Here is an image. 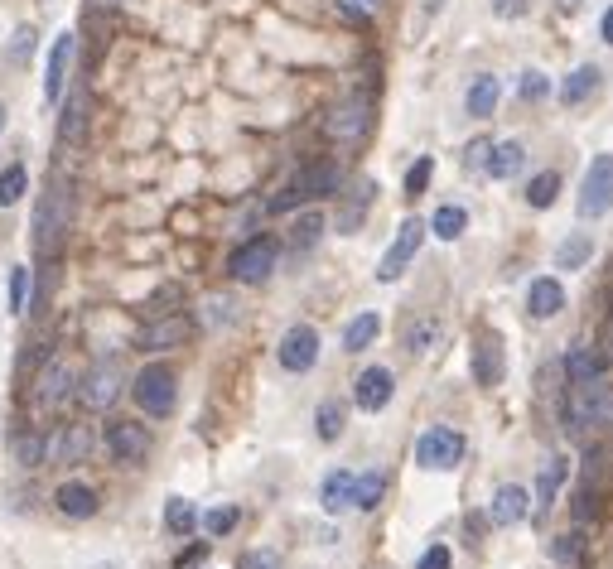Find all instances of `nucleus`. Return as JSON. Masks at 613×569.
<instances>
[{
  "instance_id": "nucleus-1",
  "label": "nucleus",
  "mask_w": 613,
  "mask_h": 569,
  "mask_svg": "<svg viewBox=\"0 0 613 569\" xmlns=\"http://www.w3.org/2000/svg\"><path fill=\"white\" fill-rule=\"evenodd\" d=\"M613 425V386L604 377L585 381V386H575V396L565 401V430L580 434L585 430H609Z\"/></svg>"
},
{
  "instance_id": "nucleus-2",
  "label": "nucleus",
  "mask_w": 613,
  "mask_h": 569,
  "mask_svg": "<svg viewBox=\"0 0 613 569\" xmlns=\"http://www.w3.org/2000/svg\"><path fill=\"white\" fill-rule=\"evenodd\" d=\"M334 189H338V164L314 160V164H305L276 198H271V213H290V208H300V203H309V198H324V193H334Z\"/></svg>"
},
{
  "instance_id": "nucleus-3",
  "label": "nucleus",
  "mask_w": 613,
  "mask_h": 569,
  "mask_svg": "<svg viewBox=\"0 0 613 569\" xmlns=\"http://www.w3.org/2000/svg\"><path fill=\"white\" fill-rule=\"evenodd\" d=\"M63 232H68V193L63 184H49V189L39 193V213H34V251L39 256H54L58 242H63Z\"/></svg>"
},
{
  "instance_id": "nucleus-4",
  "label": "nucleus",
  "mask_w": 613,
  "mask_h": 569,
  "mask_svg": "<svg viewBox=\"0 0 613 569\" xmlns=\"http://www.w3.org/2000/svg\"><path fill=\"white\" fill-rule=\"evenodd\" d=\"M276 256H280V242L271 232H261V237H251L232 251V261H227V271L237 275L242 285H261L266 275L276 271Z\"/></svg>"
},
{
  "instance_id": "nucleus-5",
  "label": "nucleus",
  "mask_w": 613,
  "mask_h": 569,
  "mask_svg": "<svg viewBox=\"0 0 613 569\" xmlns=\"http://www.w3.org/2000/svg\"><path fill=\"white\" fill-rule=\"evenodd\" d=\"M459 459H464V434L449 425H430L416 439V463L430 473H449V468H459Z\"/></svg>"
},
{
  "instance_id": "nucleus-6",
  "label": "nucleus",
  "mask_w": 613,
  "mask_h": 569,
  "mask_svg": "<svg viewBox=\"0 0 613 569\" xmlns=\"http://www.w3.org/2000/svg\"><path fill=\"white\" fill-rule=\"evenodd\" d=\"M131 396H136V406L145 410V415H169L174 410V372H169L165 362H155V367H145L136 377V386H131Z\"/></svg>"
},
{
  "instance_id": "nucleus-7",
  "label": "nucleus",
  "mask_w": 613,
  "mask_h": 569,
  "mask_svg": "<svg viewBox=\"0 0 613 569\" xmlns=\"http://www.w3.org/2000/svg\"><path fill=\"white\" fill-rule=\"evenodd\" d=\"M613 208V155H594L580 184V217H604Z\"/></svg>"
},
{
  "instance_id": "nucleus-8",
  "label": "nucleus",
  "mask_w": 613,
  "mask_h": 569,
  "mask_svg": "<svg viewBox=\"0 0 613 569\" xmlns=\"http://www.w3.org/2000/svg\"><path fill=\"white\" fill-rule=\"evenodd\" d=\"M420 242H425V222L420 217H406L401 222V232H396V242L387 246V256H382V266H377V280H401L406 275V266L416 261V251H420Z\"/></svg>"
},
{
  "instance_id": "nucleus-9",
  "label": "nucleus",
  "mask_w": 613,
  "mask_h": 569,
  "mask_svg": "<svg viewBox=\"0 0 613 569\" xmlns=\"http://www.w3.org/2000/svg\"><path fill=\"white\" fill-rule=\"evenodd\" d=\"M367 126H372V102H367L363 92H353V97H343L334 111H329V121H324V131L343 145H353V140L367 136Z\"/></svg>"
},
{
  "instance_id": "nucleus-10",
  "label": "nucleus",
  "mask_w": 613,
  "mask_h": 569,
  "mask_svg": "<svg viewBox=\"0 0 613 569\" xmlns=\"http://www.w3.org/2000/svg\"><path fill=\"white\" fill-rule=\"evenodd\" d=\"M276 357H280V367H285V372H309V367L319 362V333H314L309 324L285 328Z\"/></svg>"
},
{
  "instance_id": "nucleus-11",
  "label": "nucleus",
  "mask_w": 613,
  "mask_h": 569,
  "mask_svg": "<svg viewBox=\"0 0 613 569\" xmlns=\"http://www.w3.org/2000/svg\"><path fill=\"white\" fill-rule=\"evenodd\" d=\"M107 449H112L116 463H140L150 454V434H145V425H136V420H112V425H107Z\"/></svg>"
},
{
  "instance_id": "nucleus-12",
  "label": "nucleus",
  "mask_w": 613,
  "mask_h": 569,
  "mask_svg": "<svg viewBox=\"0 0 613 569\" xmlns=\"http://www.w3.org/2000/svg\"><path fill=\"white\" fill-rule=\"evenodd\" d=\"M73 386H78V372H73V362H68V357H54V362L39 372V381H34V401L49 410V406H58V401L73 391Z\"/></svg>"
},
{
  "instance_id": "nucleus-13",
  "label": "nucleus",
  "mask_w": 613,
  "mask_h": 569,
  "mask_svg": "<svg viewBox=\"0 0 613 569\" xmlns=\"http://www.w3.org/2000/svg\"><path fill=\"white\" fill-rule=\"evenodd\" d=\"M92 449V430L87 425H63V430L44 444V463H83Z\"/></svg>"
},
{
  "instance_id": "nucleus-14",
  "label": "nucleus",
  "mask_w": 613,
  "mask_h": 569,
  "mask_svg": "<svg viewBox=\"0 0 613 569\" xmlns=\"http://www.w3.org/2000/svg\"><path fill=\"white\" fill-rule=\"evenodd\" d=\"M189 333H194V324H189L184 314H169V319H160V324H145V328H140L136 343L145 348V353H165V348H179Z\"/></svg>"
},
{
  "instance_id": "nucleus-15",
  "label": "nucleus",
  "mask_w": 613,
  "mask_h": 569,
  "mask_svg": "<svg viewBox=\"0 0 613 569\" xmlns=\"http://www.w3.org/2000/svg\"><path fill=\"white\" fill-rule=\"evenodd\" d=\"M78 54V34H58L54 39V54H49V73H44V102H58L63 97V82H68V63Z\"/></svg>"
},
{
  "instance_id": "nucleus-16",
  "label": "nucleus",
  "mask_w": 613,
  "mask_h": 569,
  "mask_svg": "<svg viewBox=\"0 0 613 569\" xmlns=\"http://www.w3.org/2000/svg\"><path fill=\"white\" fill-rule=\"evenodd\" d=\"M527 516H531L527 488L507 483V488L493 492V507H488V521H493V526H517V521H527Z\"/></svg>"
},
{
  "instance_id": "nucleus-17",
  "label": "nucleus",
  "mask_w": 613,
  "mask_h": 569,
  "mask_svg": "<svg viewBox=\"0 0 613 569\" xmlns=\"http://www.w3.org/2000/svg\"><path fill=\"white\" fill-rule=\"evenodd\" d=\"M121 396V372H116V362H102V367H92L83 381V401L92 410H107Z\"/></svg>"
},
{
  "instance_id": "nucleus-18",
  "label": "nucleus",
  "mask_w": 613,
  "mask_h": 569,
  "mask_svg": "<svg viewBox=\"0 0 613 569\" xmlns=\"http://www.w3.org/2000/svg\"><path fill=\"white\" fill-rule=\"evenodd\" d=\"M527 309H531V319H556L560 309H565V285H560V280H551V275L531 280Z\"/></svg>"
},
{
  "instance_id": "nucleus-19",
  "label": "nucleus",
  "mask_w": 613,
  "mask_h": 569,
  "mask_svg": "<svg viewBox=\"0 0 613 569\" xmlns=\"http://www.w3.org/2000/svg\"><path fill=\"white\" fill-rule=\"evenodd\" d=\"M353 401H358V410H382L391 401V372L387 367H367L363 377H358V386H353Z\"/></svg>"
},
{
  "instance_id": "nucleus-20",
  "label": "nucleus",
  "mask_w": 613,
  "mask_h": 569,
  "mask_svg": "<svg viewBox=\"0 0 613 569\" xmlns=\"http://www.w3.org/2000/svg\"><path fill=\"white\" fill-rule=\"evenodd\" d=\"M54 507L63 516H73V521H87V516H97V492L87 488V483H63L54 492Z\"/></svg>"
},
{
  "instance_id": "nucleus-21",
  "label": "nucleus",
  "mask_w": 613,
  "mask_h": 569,
  "mask_svg": "<svg viewBox=\"0 0 613 569\" xmlns=\"http://www.w3.org/2000/svg\"><path fill=\"white\" fill-rule=\"evenodd\" d=\"M474 381L478 386H502V343L478 338L474 343Z\"/></svg>"
},
{
  "instance_id": "nucleus-22",
  "label": "nucleus",
  "mask_w": 613,
  "mask_h": 569,
  "mask_svg": "<svg viewBox=\"0 0 613 569\" xmlns=\"http://www.w3.org/2000/svg\"><path fill=\"white\" fill-rule=\"evenodd\" d=\"M498 97H502V82L493 78V73H478V78L469 82V92H464V107H469V116H493V111H498Z\"/></svg>"
},
{
  "instance_id": "nucleus-23",
  "label": "nucleus",
  "mask_w": 613,
  "mask_h": 569,
  "mask_svg": "<svg viewBox=\"0 0 613 569\" xmlns=\"http://www.w3.org/2000/svg\"><path fill=\"white\" fill-rule=\"evenodd\" d=\"M319 502H324V512L338 516L353 507V473L348 468H334L329 478H324V488H319Z\"/></svg>"
},
{
  "instance_id": "nucleus-24",
  "label": "nucleus",
  "mask_w": 613,
  "mask_h": 569,
  "mask_svg": "<svg viewBox=\"0 0 613 569\" xmlns=\"http://www.w3.org/2000/svg\"><path fill=\"white\" fill-rule=\"evenodd\" d=\"M594 92H599V68H594V63H580L570 78L560 82V102H565V107H580Z\"/></svg>"
},
{
  "instance_id": "nucleus-25",
  "label": "nucleus",
  "mask_w": 613,
  "mask_h": 569,
  "mask_svg": "<svg viewBox=\"0 0 613 569\" xmlns=\"http://www.w3.org/2000/svg\"><path fill=\"white\" fill-rule=\"evenodd\" d=\"M522 164H527L522 140H502V145L488 150V174H493V179H517V174H522Z\"/></svg>"
},
{
  "instance_id": "nucleus-26",
  "label": "nucleus",
  "mask_w": 613,
  "mask_h": 569,
  "mask_svg": "<svg viewBox=\"0 0 613 569\" xmlns=\"http://www.w3.org/2000/svg\"><path fill=\"white\" fill-rule=\"evenodd\" d=\"M604 353H594V348H570V357H565V377H570V386H585V381L604 377Z\"/></svg>"
},
{
  "instance_id": "nucleus-27",
  "label": "nucleus",
  "mask_w": 613,
  "mask_h": 569,
  "mask_svg": "<svg viewBox=\"0 0 613 569\" xmlns=\"http://www.w3.org/2000/svg\"><path fill=\"white\" fill-rule=\"evenodd\" d=\"M589 256H594V237L589 232H570L556 246V271H580V266H589Z\"/></svg>"
},
{
  "instance_id": "nucleus-28",
  "label": "nucleus",
  "mask_w": 613,
  "mask_h": 569,
  "mask_svg": "<svg viewBox=\"0 0 613 569\" xmlns=\"http://www.w3.org/2000/svg\"><path fill=\"white\" fill-rule=\"evenodd\" d=\"M565 478H570V463L560 459V454L541 459V473H536V497H541V507H551V502H556V492H560Z\"/></svg>"
},
{
  "instance_id": "nucleus-29",
  "label": "nucleus",
  "mask_w": 613,
  "mask_h": 569,
  "mask_svg": "<svg viewBox=\"0 0 613 569\" xmlns=\"http://www.w3.org/2000/svg\"><path fill=\"white\" fill-rule=\"evenodd\" d=\"M87 131V92L78 87L73 97H68V107H63V121H58V136L68 140V145H78Z\"/></svg>"
},
{
  "instance_id": "nucleus-30",
  "label": "nucleus",
  "mask_w": 613,
  "mask_h": 569,
  "mask_svg": "<svg viewBox=\"0 0 613 569\" xmlns=\"http://www.w3.org/2000/svg\"><path fill=\"white\" fill-rule=\"evenodd\" d=\"M377 333H382V319L367 309V314H358L353 324L343 328V348H348V353H363V348H372V343H377Z\"/></svg>"
},
{
  "instance_id": "nucleus-31",
  "label": "nucleus",
  "mask_w": 613,
  "mask_h": 569,
  "mask_svg": "<svg viewBox=\"0 0 613 569\" xmlns=\"http://www.w3.org/2000/svg\"><path fill=\"white\" fill-rule=\"evenodd\" d=\"M382 492H387V473H353V507L358 512H372L377 502H382Z\"/></svg>"
},
{
  "instance_id": "nucleus-32",
  "label": "nucleus",
  "mask_w": 613,
  "mask_h": 569,
  "mask_svg": "<svg viewBox=\"0 0 613 569\" xmlns=\"http://www.w3.org/2000/svg\"><path fill=\"white\" fill-rule=\"evenodd\" d=\"M319 237H324V213H319V208H309V213L295 217V227H290V246H295V251H309Z\"/></svg>"
},
{
  "instance_id": "nucleus-33",
  "label": "nucleus",
  "mask_w": 613,
  "mask_h": 569,
  "mask_svg": "<svg viewBox=\"0 0 613 569\" xmlns=\"http://www.w3.org/2000/svg\"><path fill=\"white\" fill-rule=\"evenodd\" d=\"M343 420H348L343 401H319V410H314V430H319L324 444H334L338 434H343Z\"/></svg>"
},
{
  "instance_id": "nucleus-34",
  "label": "nucleus",
  "mask_w": 613,
  "mask_h": 569,
  "mask_svg": "<svg viewBox=\"0 0 613 569\" xmlns=\"http://www.w3.org/2000/svg\"><path fill=\"white\" fill-rule=\"evenodd\" d=\"M165 526L174 531V536H189L198 526V507L189 502V497H169L165 502Z\"/></svg>"
},
{
  "instance_id": "nucleus-35",
  "label": "nucleus",
  "mask_w": 613,
  "mask_h": 569,
  "mask_svg": "<svg viewBox=\"0 0 613 569\" xmlns=\"http://www.w3.org/2000/svg\"><path fill=\"white\" fill-rule=\"evenodd\" d=\"M25 193H29L25 164H10V169H0V208H15Z\"/></svg>"
},
{
  "instance_id": "nucleus-36",
  "label": "nucleus",
  "mask_w": 613,
  "mask_h": 569,
  "mask_svg": "<svg viewBox=\"0 0 613 569\" xmlns=\"http://www.w3.org/2000/svg\"><path fill=\"white\" fill-rule=\"evenodd\" d=\"M464 227H469V213H464V208H440L435 222H430V232H435L440 242H459V237H464Z\"/></svg>"
},
{
  "instance_id": "nucleus-37",
  "label": "nucleus",
  "mask_w": 613,
  "mask_h": 569,
  "mask_svg": "<svg viewBox=\"0 0 613 569\" xmlns=\"http://www.w3.org/2000/svg\"><path fill=\"white\" fill-rule=\"evenodd\" d=\"M435 338H440V319H435V314H425V319H416V324L406 328V348H411V353H430V348H435Z\"/></svg>"
},
{
  "instance_id": "nucleus-38",
  "label": "nucleus",
  "mask_w": 613,
  "mask_h": 569,
  "mask_svg": "<svg viewBox=\"0 0 613 569\" xmlns=\"http://www.w3.org/2000/svg\"><path fill=\"white\" fill-rule=\"evenodd\" d=\"M556 198H560V174H556V169L536 174V179L527 184V203H531V208H551Z\"/></svg>"
},
{
  "instance_id": "nucleus-39",
  "label": "nucleus",
  "mask_w": 613,
  "mask_h": 569,
  "mask_svg": "<svg viewBox=\"0 0 613 569\" xmlns=\"http://www.w3.org/2000/svg\"><path fill=\"white\" fill-rule=\"evenodd\" d=\"M237 521H242V512H237V507H213V512L203 516V531H208V536H227Z\"/></svg>"
},
{
  "instance_id": "nucleus-40",
  "label": "nucleus",
  "mask_w": 613,
  "mask_h": 569,
  "mask_svg": "<svg viewBox=\"0 0 613 569\" xmlns=\"http://www.w3.org/2000/svg\"><path fill=\"white\" fill-rule=\"evenodd\" d=\"M580 531H570V536H556V541H551V560H556L560 569L565 565H575V560H580Z\"/></svg>"
},
{
  "instance_id": "nucleus-41",
  "label": "nucleus",
  "mask_w": 613,
  "mask_h": 569,
  "mask_svg": "<svg viewBox=\"0 0 613 569\" xmlns=\"http://www.w3.org/2000/svg\"><path fill=\"white\" fill-rule=\"evenodd\" d=\"M15 459L25 463V468H39V463H44V439H39V434H20V439H15Z\"/></svg>"
},
{
  "instance_id": "nucleus-42",
  "label": "nucleus",
  "mask_w": 613,
  "mask_h": 569,
  "mask_svg": "<svg viewBox=\"0 0 613 569\" xmlns=\"http://www.w3.org/2000/svg\"><path fill=\"white\" fill-rule=\"evenodd\" d=\"M367 203H372V184H363V189H358V198H353V203H348V208H343V217H338V227H343V232H353V227H358V222H363Z\"/></svg>"
},
{
  "instance_id": "nucleus-43",
  "label": "nucleus",
  "mask_w": 613,
  "mask_h": 569,
  "mask_svg": "<svg viewBox=\"0 0 613 569\" xmlns=\"http://www.w3.org/2000/svg\"><path fill=\"white\" fill-rule=\"evenodd\" d=\"M430 174H435V160H430V155H420V160L411 164V174H406V193H411V198H420V193H425V184H430Z\"/></svg>"
},
{
  "instance_id": "nucleus-44",
  "label": "nucleus",
  "mask_w": 613,
  "mask_h": 569,
  "mask_svg": "<svg viewBox=\"0 0 613 569\" xmlns=\"http://www.w3.org/2000/svg\"><path fill=\"white\" fill-rule=\"evenodd\" d=\"M522 97H527V102H546V97H551V78L536 73V68H527V73H522Z\"/></svg>"
},
{
  "instance_id": "nucleus-45",
  "label": "nucleus",
  "mask_w": 613,
  "mask_h": 569,
  "mask_svg": "<svg viewBox=\"0 0 613 569\" xmlns=\"http://www.w3.org/2000/svg\"><path fill=\"white\" fill-rule=\"evenodd\" d=\"M25 295H29V266H15L10 271V309L25 314Z\"/></svg>"
},
{
  "instance_id": "nucleus-46",
  "label": "nucleus",
  "mask_w": 613,
  "mask_h": 569,
  "mask_svg": "<svg viewBox=\"0 0 613 569\" xmlns=\"http://www.w3.org/2000/svg\"><path fill=\"white\" fill-rule=\"evenodd\" d=\"M599 516V488H580V497H575V521H594Z\"/></svg>"
},
{
  "instance_id": "nucleus-47",
  "label": "nucleus",
  "mask_w": 613,
  "mask_h": 569,
  "mask_svg": "<svg viewBox=\"0 0 613 569\" xmlns=\"http://www.w3.org/2000/svg\"><path fill=\"white\" fill-rule=\"evenodd\" d=\"M488 150H493V140H474L469 150H464V169L474 174V169H488Z\"/></svg>"
},
{
  "instance_id": "nucleus-48",
  "label": "nucleus",
  "mask_w": 613,
  "mask_h": 569,
  "mask_svg": "<svg viewBox=\"0 0 613 569\" xmlns=\"http://www.w3.org/2000/svg\"><path fill=\"white\" fill-rule=\"evenodd\" d=\"M242 569H280V555L276 550H251V555H242Z\"/></svg>"
},
{
  "instance_id": "nucleus-49",
  "label": "nucleus",
  "mask_w": 613,
  "mask_h": 569,
  "mask_svg": "<svg viewBox=\"0 0 613 569\" xmlns=\"http://www.w3.org/2000/svg\"><path fill=\"white\" fill-rule=\"evenodd\" d=\"M29 54H34V29H15V44H10V58H15V63H25Z\"/></svg>"
},
{
  "instance_id": "nucleus-50",
  "label": "nucleus",
  "mask_w": 613,
  "mask_h": 569,
  "mask_svg": "<svg viewBox=\"0 0 613 569\" xmlns=\"http://www.w3.org/2000/svg\"><path fill=\"white\" fill-rule=\"evenodd\" d=\"M416 569H449V545H430V550L420 555Z\"/></svg>"
},
{
  "instance_id": "nucleus-51",
  "label": "nucleus",
  "mask_w": 613,
  "mask_h": 569,
  "mask_svg": "<svg viewBox=\"0 0 613 569\" xmlns=\"http://www.w3.org/2000/svg\"><path fill=\"white\" fill-rule=\"evenodd\" d=\"M493 15L498 20H522L527 15V0H493Z\"/></svg>"
},
{
  "instance_id": "nucleus-52",
  "label": "nucleus",
  "mask_w": 613,
  "mask_h": 569,
  "mask_svg": "<svg viewBox=\"0 0 613 569\" xmlns=\"http://www.w3.org/2000/svg\"><path fill=\"white\" fill-rule=\"evenodd\" d=\"M338 5H343L353 20H367V15H377V10H382V0H338Z\"/></svg>"
},
{
  "instance_id": "nucleus-53",
  "label": "nucleus",
  "mask_w": 613,
  "mask_h": 569,
  "mask_svg": "<svg viewBox=\"0 0 613 569\" xmlns=\"http://www.w3.org/2000/svg\"><path fill=\"white\" fill-rule=\"evenodd\" d=\"M203 560H208V545L198 541V545H189V550H184V555L174 560V569H198V565H203Z\"/></svg>"
},
{
  "instance_id": "nucleus-54",
  "label": "nucleus",
  "mask_w": 613,
  "mask_h": 569,
  "mask_svg": "<svg viewBox=\"0 0 613 569\" xmlns=\"http://www.w3.org/2000/svg\"><path fill=\"white\" fill-rule=\"evenodd\" d=\"M208 309H213L208 314L213 324H232V299H208Z\"/></svg>"
},
{
  "instance_id": "nucleus-55",
  "label": "nucleus",
  "mask_w": 613,
  "mask_h": 569,
  "mask_svg": "<svg viewBox=\"0 0 613 569\" xmlns=\"http://www.w3.org/2000/svg\"><path fill=\"white\" fill-rule=\"evenodd\" d=\"M599 34H604V44H613V5H609V15H604V25H599Z\"/></svg>"
},
{
  "instance_id": "nucleus-56",
  "label": "nucleus",
  "mask_w": 613,
  "mask_h": 569,
  "mask_svg": "<svg viewBox=\"0 0 613 569\" xmlns=\"http://www.w3.org/2000/svg\"><path fill=\"white\" fill-rule=\"evenodd\" d=\"M580 5H585V0H560V10H580Z\"/></svg>"
},
{
  "instance_id": "nucleus-57",
  "label": "nucleus",
  "mask_w": 613,
  "mask_h": 569,
  "mask_svg": "<svg viewBox=\"0 0 613 569\" xmlns=\"http://www.w3.org/2000/svg\"><path fill=\"white\" fill-rule=\"evenodd\" d=\"M0 131H5V102H0Z\"/></svg>"
}]
</instances>
